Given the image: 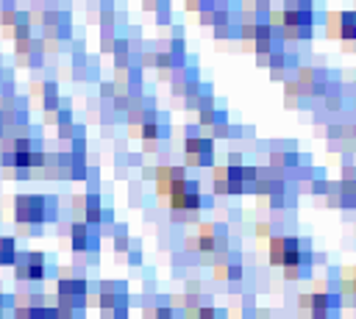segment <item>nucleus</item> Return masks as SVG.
<instances>
[{
	"label": "nucleus",
	"mask_w": 356,
	"mask_h": 319,
	"mask_svg": "<svg viewBox=\"0 0 356 319\" xmlns=\"http://www.w3.org/2000/svg\"><path fill=\"white\" fill-rule=\"evenodd\" d=\"M56 202L47 200V197H39V194H19L14 200V216L17 222H25V225H44L47 216H53V208Z\"/></svg>",
	"instance_id": "1"
},
{
	"label": "nucleus",
	"mask_w": 356,
	"mask_h": 319,
	"mask_svg": "<svg viewBox=\"0 0 356 319\" xmlns=\"http://www.w3.org/2000/svg\"><path fill=\"white\" fill-rule=\"evenodd\" d=\"M167 200H170V208H172V211H181V208H186V211H200V208H203V189H200L197 180L184 178V180H175V183L170 186Z\"/></svg>",
	"instance_id": "2"
},
{
	"label": "nucleus",
	"mask_w": 356,
	"mask_h": 319,
	"mask_svg": "<svg viewBox=\"0 0 356 319\" xmlns=\"http://www.w3.org/2000/svg\"><path fill=\"white\" fill-rule=\"evenodd\" d=\"M281 28H314V0H284L278 8Z\"/></svg>",
	"instance_id": "3"
},
{
	"label": "nucleus",
	"mask_w": 356,
	"mask_h": 319,
	"mask_svg": "<svg viewBox=\"0 0 356 319\" xmlns=\"http://www.w3.org/2000/svg\"><path fill=\"white\" fill-rule=\"evenodd\" d=\"M89 294V286H86V280H81V277H72V275H61V280H58V305L61 308H72V311H81L83 305H86V297Z\"/></svg>",
	"instance_id": "4"
},
{
	"label": "nucleus",
	"mask_w": 356,
	"mask_h": 319,
	"mask_svg": "<svg viewBox=\"0 0 356 319\" xmlns=\"http://www.w3.org/2000/svg\"><path fill=\"white\" fill-rule=\"evenodd\" d=\"M14 269H17L19 280H42L44 277V255L42 252H25V255L17 252Z\"/></svg>",
	"instance_id": "5"
},
{
	"label": "nucleus",
	"mask_w": 356,
	"mask_h": 319,
	"mask_svg": "<svg viewBox=\"0 0 356 319\" xmlns=\"http://www.w3.org/2000/svg\"><path fill=\"white\" fill-rule=\"evenodd\" d=\"M300 247V239L298 236H270V244H267V258L273 266H281L284 255L289 250H298Z\"/></svg>",
	"instance_id": "6"
},
{
	"label": "nucleus",
	"mask_w": 356,
	"mask_h": 319,
	"mask_svg": "<svg viewBox=\"0 0 356 319\" xmlns=\"http://www.w3.org/2000/svg\"><path fill=\"white\" fill-rule=\"evenodd\" d=\"M70 241H72V250L75 252H83V250H92L97 244V236H95V225H86V222H78L70 227Z\"/></svg>",
	"instance_id": "7"
},
{
	"label": "nucleus",
	"mask_w": 356,
	"mask_h": 319,
	"mask_svg": "<svg viewBox=\"0 0 356 319\" xmlns=\"http://www.w3.org/2000/svg\"><path fill=\"white\" fill-rule=\"evenodd\" d=\"M184 178H186L184 166H164V164H161V166L156 169V191L167 197L170 186H172L175 180H184Z\"/></svg>",
	"instance_id": "8"
},
{
	"label": "nucleus",
	"mask_w": 356,
	"mask_h": 319,
	"mask_svg": "<svg viewBox=\"0 0 356 319\" xmlns=\"http://www.w3.org/2000/svg\"><path fill=\"white\" fill-rule=\"evenodd\" d=\"M211 191L220 194V197H236V194H245V186L236 183V180H228L225 172H222V166H217L214 169V186H211Z\"/></svg>",
	"instance_id": "9"
},
{
	"label": "nucleus",
	"mask_w": 356,
	"mask_h": 319,
	"mask_svg": "<svg viewBox=\"0 0 356 319\" xmlns=\"http://www.w3.org/2000/svg\"><path fill=\"white\" fill-rule=\"evenodd\" d=\"M17 261V250H14V239H8V236H0V266L6 264H14Z\"/></svg>",
	"instance_id": "10"
},
{
	"label": "nucleus",
	"mask_w": 356,
	"mask_h": 319,
	"mask_svg": "<svg viewBox=\"0 0 356 319\" xmlns=\"http://www.w3.org/2000/svg\"><path fill=\"white\" fill-rule=\"evenodd\" d=\"M56 103H58V94H56V86L50 83V86H44V108H56Z\"/></svg>",
	"instance_id": "11"
},
{
	"label": "nucleus",
	"mask_w": 356,
	"mask_h": 319,
	"mask_svg": "<svg viewBox=\"0 0 356 319\" xmlns=\"http://www.w3.org/2000/svg\"><path fill=\"white\" fill-rule=\"evenodd\" d=\"M0 133H3V114H0Z\"/></svg>",
	"instance_id": "12"
}]
</instances>
